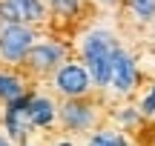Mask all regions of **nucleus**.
Listing matches in <instances>:
<instances>
[{"label":"nucleus","mask_w":155,"mask_h":146,"mask_svg":"<svg viewBox=\"0 0 155 146\" xmlns=\"http://www.w3.org/2000/svg\"><path fill=\"white\" fill-rule=\"evenodd\" d=\"M118 46V34L106 26H92L89 32L81 34V43H78V52H81V60L83 66L89 69L92 75V83L95 89H109V80H112V57H115Z\"/></svg>","instance_id":"nucleus-1"},{"label":"nucleus","mask_w":155,"mask_h":146,"mask_svg":"<svg viewBox=\"0 0 155 146\" xmlns=\"http://www.w3.org/2000/svg\"><path fill=\"white\" fill-rule=\"evenodd\" d=\"M38 40L35 26L26 23H3L0 26V60L9 66H23L29 49Z\"/></svg>","instance_id":"nucleus-2"},{"label":"nucleus","mask_w":155,"mask_h":146,"mask_svg":"<svg viewBox=\"0 0 155 146\" xmlns=\"http://www.w3.org/2000/svg\"><path fill=\"white\" fill-rule=\"evenodd\" d=\"M66 60H69V46L63 43V40H52V37L49 40H40L38 37L35 46L29 49L23 66H26L32 75L43 78V75H55Z\"/></svg>","instance_id":"nucleus-3"},{"label":"nucleus","mask_w":155,"mask_h":146,"mask_svg":"<svg viewBox=\"0 0 155 146\" xmlns=\"http://www.w3.org/2000/svg\"><path fill=\"white\" fill-rule=\"evenodd\" d=\"M52 86H55V92L63 100H69V97H89L95 92L92 75L83 66V60H66L52 75Z\"/></svg>","instance_id":"nucleus-4"},{"label":"nucleus","mask_w":155,"mask_h":146,"mask_svg":"<svg viewBox=\"0 0 155 146\" xmlns=\"http://www.w3.org/2000/svg\"><path fill=\"white\" fill-rule=\"evenodd\" d=\"M98 103H92L89 97H69L58 106V120L66 132H92L98 126Z\"/></svg>","instance_id":"nucleus-5"},{"label":"nucleus","mask_w":155,"mask_h":146,"mask_svg":"<svg viewBox=\"0 0 155 146\" xmlns=\"http://www.w3.org/2000/svg\"><path fill=\"white\" fill-rule=\"evenodd\" d=\"M49 17L46 0H0V26L3 23H26L40 26Z\"/></svg>","instance_id":"nucleus-6"},{"label":"nucleus","mask_w":155,"mask_h":146,"mask_svg":"<svg viewBox=\"0 0 155 146\" xmlns=\"http://www.w3.org/2000/svg\"><path fill=\"white\" fill-rule=\"evenodd\" d=\"M138 80H141V72H138V60H135L132 52H127L124 46H118L115 57H112V80H109V89L115 95H132L138 89Z\"/></svg>","instance_id":"nucleus-7"},{"label":"nucleus","mask_w":155,"mask_h":146,"mask_svg":"<svg viewBox=\"0 0 155 146\" xmlns=\"http://www.w3.org/2000/svg\"><path fill=\"white\" fill-rule=\"evenodd\" d=\"M29 100H32V92L15 97V100L6 103V112H3V123H6V132H9L12 141H20L26 143V135H29Z\"/></svg>","instance_id":"nucleus-8"},{"label":"nucleus","mask_w":155,"mask_h":146,"mask_svg":"<svg viewBox=\"0 0 155 146\" xmlns=\"http://www.w3.org/2000/svg\"><path fill=\"white\" fill-rule=\"evenodd\" d=\"M26 115H29V126L32 129H49L58 120V103L49 95H32Z\"/></svg>","instance_id":"nucleus-9"},{"label":"nucleus","mask_w":155,"mask_h":146,"mask_svg":"<svg viewBox=\"0 0 155 146\" xmlns=\"http://www.w3.org/2000/svg\"><path fill=\"white\" fill-rule=\"evenodd\" d=\"M20 95H26V80L12 69H0V103H9Z\"/></svg>","instance_id":"nucleus-10"},{"label":"nucleus","mask_w":155,"mask_h":146,"mask_svg":"<svg viewBox=\"0 0 155 146\" xmlns=\"http://www.w3.org/2000/svg\"><path fill=\"white\" fill-rule=\"evenodd\" d=\"M86 146H129V138L124 135L121 129L104 126V129H95L92 135L86 138Z\"/></svg>","instance_id":"nucleus-11"},{"label":"nucleus","mask_w":155,"mask_h":146,"mask_svg":"<svg viewBox=\"0 0 155 146\" xmlns=\"http://www.w3.org/2000/svg\"><path fill=\"white\" fill-rule=\"evenodd\" d=\"M112 118H115L124 129H135V126H141V123L147 120L144 115H141L138 106H118L115 112H112Z\"/></svg>","instance_id":"nucleus-12"},{"label":"nucleus","mask_w":155,"mask_h":146,"mask_svg":"<svg viewBox=\"0 0 155 146\" xmlns=\"http://www.w3.org/2000/svg\"><path fill=\"white\" fill-rule=\"evenodd\" d=\"M127 9L138 23H155V0H127Z\"/></svg>","instance_id":"nucleus-13"},{"label":"nucleus","mask_w":155,"mask_h":146,"mask_svg":"<svg viewBox=\"0 0 155 146\" xmlns=\"http://www.w3.org/2000/svg\"><path fill=\"white\" fill-rule=\"evenodd\" d=\"M46 6H49V11H55L61 17H75L81 11L83 0H46Z\"/></svg>","instance_id":"nucleus-14"},{"label":"nucleus","mask_w":155,"mask_h":146,"mask_svg":"<svg viewBox=\"0 0 155 146\" xmlns=\"http://www.w3.org/2000/svg\"><path fill=\"white\" fill-rule=\"evenodd\" d=\"M138 109H141V115H144V118H155V80L150 83V89H147V95L141 97Z\"/></svg>","instance_id":"nucleus-15"},{"label":"nucleus","mask_w":155,"mask_h":146,"mask_svg":"<svg viewBox=\"0 0 155 146\" xmlns=\"http://www.w3.org/2000/svg\"><path fill=\"white\" fill-rule=\"evenodd\" d=\"M92 3L104 6V9H115V6H121V0H92Z\"/></svg>","instance_id":"nucleus-16"},{"label":"nucleus","mask_w":155,"mask_h":146,"mask_svg":"<svg viewBox=\"0 0 155 146\" xmlns=\"http://www.w3.org/2000/svg\"><path fill=\"white\" fill-rule=\"evenodd\" d=\"M0 146H15V141H12L9 135H0Z\"/></svg>","instance_id":"nucleus-17"},{"label":"nucleus","mask_w":155,"mask_h":146,"mask_svg":"<svg viewBox=\"0 0 155 146\" xmlns=\"http://www.w3.org/2000/svg\"><path fill=\"white\" fill-rule=\"evenodd\" d=\"M58 146H75V143H69V141H58Z\"/></svg>","instance_id":"nucleus-18"},{"label":"nucleus","mask_w":155,"mask_h":146,"mask_svg":"<svg viewBox=\"0 0 155 146\" xmlns=\"http://www.w3.org/2000/svg\"><path fill=\"white\" fill-rule=\"evenodd\" d=\"M152 46H155V26H152Z\"/></svg>","instance_id":"nucleus-19"},{"label":"nucleus","mask_w":155,"mask_h":146,"mask_svg":"<svg viewBox=\"0 0 155 146\" xmlns=\"http://www.w3.org/2000/svg\"><path fill=\"white\" fill-rule=\"evenodd\" d=\"M20 146H29V143H20Z\"/></svg>","instance_id":"nucleus-20"}]
</instances>
